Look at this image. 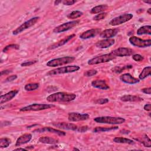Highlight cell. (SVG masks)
<instances>
[{
  "label": "cell",
  "instance_id": "cell-32",
  "mask_svg": "<svg viewBox=\"0 0 151 151\" xmlns=\"http://www.w3.org/2000/svg\"><path fill=\"white\" fill-rule=\"evenodd\" d=\"M132 67H133V66L132 65H125V66H123V67L116 66V67H114V68H112L111 71L114 73L119 74V73H122L123 70H124L126 69H129Z\"/></svg>",
  "mask_w": 151,
  "mask_h": 151
},
{
  "label": "cell",
  "instance_id": "cell-47",
  "mask_svg": "<svg viewBox=\"0 0 151 151\" xmlns=\"http://www.w3.org/2000/svg\"><path fill=\"white\" fill-rule=\"evenodd\" d=\"M4 124H3L1 127H4V126H8L9 124H11V122H9V121H5L4 122Z\"/></svg>",
  "mask_w": 151,
  "mask_h": 151
},
{
  "label": "cell",
  "instance_id": "cell-24",
  "mask_svg": "<svg viewBox=\"0 0 151 151\" xmlns=\"http://www.w3.org/2000/svg\"><path fill=\"white\" fill-rule=\"evenodd\" d=\"M39 142L44 144H50V145H55L58 142V140L53 137L42 136L39 138Z\"/></svg>",
  "mask_w": 151,
  "mask_h": 151
},
{
  "label": "cell",
  "instance_id": "cell-2",
  "mask_svg": "<svg viewBox=\"0 0 151 151\" xmlns=\"http://www.w3.org/2000/svg\"><path fill=\"white\" fill-rule=\"evenodd\" d=\"M94 120L98 123L109 124H120L123 123L126 120L121 117H112V116H101L97 117L94 119Z\"/></svg>",
  "mask_w": 151,
  "mask_h": 151
},
{
  "label": "cell",
  "instance_id": "cell-48",
  "mask_svg": "<svg viewBox=\"0 0 151 151\" xmlns=\"http://www.w3.org/2000/svg\"><path fill=\"white\" fill-rule=\"evenodd\" d=\"M14 150H27V149H26L25 148H21V147H19V148L15 149Z\"/></svg>",
  "mask_w": 151,
  "mask_h": 151
},
{
  "label": "cell",
  "instance_id": "cell-11",
  "mask_svg": "<svg viewBox=\"0 0 151 151\" xmlns=\"http://www.w3.org/2000/svg\"><path fill=\"white\" fill-rule=\"evenodd\" d=\"M111 53L115 57H126L133 55L134 51L133 50L129 48L120 47L112 51Z\"/></svg>",
  "mask_w": 151,
  "mask_h": 151
},
{
  "label": "cell",
  "instance_id": "cell-33",
  "mask_svg": "<svg viewBox=\"0 0 151 151\" xmlns=\"http://www.w3.org/2000/svg\"><path fill=\"white\" fill-rule=\"evenodd\" d=\"M38 87H39L38 83H29V84H27L25 86L24 89L27 91H31L38 88Z\"/></svg>",
  "mask_w": 151,
  "mask_h": 151
},
{
  "label": "cell",
  "instance_id": "cell-14",
  "mask_svg": "<svg viewBox=\"0 0 151 151\" xmlns=\"http://www.w3.org/2000/svg\"><path fill=\"white\" fill-rule=\"evenodd\" d=\"M101 32L100 28H92L86 31L80 35V38L83 40H87L94 37Z\"/></svg>",
  "mask_w": 151,
  "mask_h": 151
},
{
  "label": "cell",
  "instance_id": "cell-37",
  "mask_svg": "<svg viewBox=\"0 0 151 151\" xmlns=\"http://www.w3.org/2000/svg\"><path fill=\"white\" fill-rule=\"evenodd\" d=\"M97 73V71L94 69H91V70H89L86 71V72H84V75L86 77H91L93 76L96 75Z\"/></svg>",
  "mask_w": 151,
  "mask_h": 151
},
{
  "label": "cell",
  "instance_id": "cell-36",
  "mask_svg": "<svg viewBox=\"0 0 151 151\" xmlns=\"http://www.w3.org/2000/svg\"><path fill=\"white\" fill-rule=\"evenodd\" d=\"M106 16H107L106 12H102V13L97 14L95 17H94L93 19L95 21H100V20L104 19Z\"/></svg>",
  "mask_w": 151,
  "mask_h": 151
},
{
  "label": "cell",
  "instance_id": "cell-22",
  "mask_svg": "<svg viewBox=\"0 0 151 151\" xmlns=\"http://www.w3.org/2000/svg\"><path fill=\"white\" fill-rule=\"evenodd\" d=\"M91 84L93 87L99 88L100 90H106L110 88V87L104 80H96L93 81Z\"/></svg>",
  "mask_w": 151,
  "mask_h": 151
},
{
  "label": "cell",
  "instance_id": "cell-26",
  "mask_svg": "<svg viewBox=\"0 0 151 151\" xmlns=\"http://www.w3.org/2000/svg\"><path fill=\"white\" fill-rule=\"evenodd\" d=\"M137 34L143 35V34H151V26L150 25H144L140 27L137 31Z\"/></svg>",
  "mask_w": 151,
  "mask_h": 151
},
{
  "label": "cell",
  "instance_id": "cell-35",
  "mask_svg": "<svg viewBox=\"0 0 151 151\" xmlns=\"http://www.w3.org/2000/svg\"><path fill=\"white\" fill-rule=\"evenodd\" d=\"M19 48V45L18 44H10L8 45H6V47H5L3 50L2 51L4 52H6L7 51H8L10 50H18Z\"/></svg>",
  "mask_w": 151,
  "mask_h": 151
},
{
  "label": "cell",
  "instance_id": "cell-3",
  "mask_svg": "<svg viewBox=\"0 0 151 151\" xmlns=\"http://www.w3.org/2000/svg\"><path fill=\"white\" fill-rule=\"evenodd\" d=\"M80 67L79 66L76 65L64 66V67H58L55 69L50 70L47 73V74L48 76H55V75H58L61 74L70 73L77 71L78 70H80Z\"/></svg>",
  "mask_w": 151,
  "mask_h": 151
},
{
  "label": "cell",
  "instance_id": "cell-43",
  "mask_svg": "<svg viewBox=\"0 0 151 151\" xmlns=\"http://www.w3.org/2000/svg\"><path fill=\"white\" fill-rule=\"evenodd\" d=\"M88 127L87 126H83L81 127H78L77 132H80V133H84V132H86L88 130Z\"/></svg>",
  "mask_w": 151,
  "mask_h": 151
},
{
  "label": "cell",
  "instance_id": "cell-4",
  "mask_svg": "<svg viewBox=\"0 0 151 151\" xmlns=\"http://www.w3.org/2000/svg\"><path fill=\"white\" fill-rule=\"evenodd\" d=\"M75 60V58L74 57L67 56L63 57L58 58H54L50 60L46 64L47 66L55 67L58 66H61L68 63H71Z\"/></svg>",
  "mask_w": 151,
  "mask_h": 151
},
{
  "label": "cell",
  "instance_id": "cell-23",
  "mask_svg": "<svg viewBox=\"0 0 151 151\" xmlns=\"http://www.w3.org/2000/svg\"><path fill=\"white\" fill-rule=\"evenodd\" d=\"M120 99L122 101L127 102H139L143 101V99L137 96L134 95H124L120 97Z\"/></svg>",
  "mask_w": 151,
  "mask_h": 151
},
{
  "label": "cell",
  "instance_id": "cell-20",
  "mask_svg": "<svg viewBox=\"0 0 151 151\" xmlns=\"http://www.w3.org/2000/svg\"><path fill=\"white\" fill-rule=\"evenodd\" d=\"M76 36V35L74 34H71V35H70L66 37H65L64 38L62 39L61 40L53 44L52 45L49 46V47L48 48V50H51V49H54V48H58L59 47H61V46H63L64 45V44H65L67 42H68L70 40H71L73 38H74V37Z\"/></svg>",
  "mask_w": 151,
  "mask_h": 151
},
{
  "label": "cell",
  "instance_id": "cell-41",
  "mask_svg": "<svg viewBox=\"0 0 151 151\" xmlns=\"http://www.w3.org/2000/svg\"><path fill=\"white\" fill-rule=\"evenodd\" d=\"M76 2H77V1L76 0H64V1H62V3L64 5H72L73 4H74Z\"/></svg>",
  "mask_w": 151,
  "mask_h": 151
},
{
  "label": "cell",
  "instance_id": "cell-27",
  "mask_svg": "<svg viewBox=\"0 0 151 151\" xmlns=\"http://www.w3.org/2000/svg\"><path fill=\"white\" fill-rule=\"evenodd\" d=\"M113 142L117 143H126L129 145H133L134 143V142L130 139L121 137H116L113 139Z\"/></svg>",
  "mask_w": 151,
  "mask_h": 151
},
{
  "label": "cell",
  "instance_id": "cell-15",
  "mask_svg": "<svg viewBox=\"0 0 151 151\" xmlns=\"http://www.w3.org/2000/svg\"><path fill=\"white\" fill-rule=\"evenodd\" d=\"M120 79L122 81L130 84H134L138 83L140 81V80L133 77L129 73H124L122 74L120 76Z\"/></svg>",
  "mask_w": 151,
  "mask_h": 151
},
{
  "label": "cell",
  "instance_id": "cell-42",
  "mask_svg": "<svg viewBox=\"0 0 151 151\" xmlns=\"http://www.w3.org/2000/svg\"><path fill=\"white\" fill-rule=\"evenodd\" d=\"M17 78V75H12V76H8L5 80V82H10L12 81L13 80H15V79Z\"/></svg>",
  "mask_w": 151,
  "mask_h": 151
},
{
  "label": "cell",
  "instance_id": "cell-40",
  "mask_svg": "<svg viewBox=\"0 0 151 151\" xmlns=\"http://www.w3.org/2000/svg\"><path fill=\"white\" fill-rule=\"evenodd\" d=\"M95 102H96V103L99 104H104L109 102V99L107 98L99 99H97Z\"/></svg>",
  "mask_w": 151,
  "mask_h": 151
},
{
  "label": "cell",
  "instance_id": "cell-39",
  "mask_svg": "<svg viewBox=\"0 0 151 151\" xmlns=\"http://www.w3.org/2000/svg\"><path fill=\"white\" fill-rule=\"evenodd\" d=\"M37 62V60L35 61H25L24 63H22L21 64V65L22 67H28V66H31L33 64H34L35 63H36Z\"/></svg>",
  "mask_w": 151,
  "mask_h": 151
},
{
  "label": "cell",
  "instance_id": "cell-10",
  "mask_svg": "<svg viewBox=\"0 0 151 151\" xmlns=\"http://www.w3.org/2000/svg\"><path fill=\"white\" fill-rule=\"evenodd\" d=\"M78 23H79L78 20H74V21H71L63 23V24L57 26V27H55L53 29V32L60 33V32H63L68 31V30L73 28V27H76V25H77L78 24Z\"/></svg>",
  "mask_w": 151,
  "mask_h": 151
},
{
  "label": "cell",
  "instance_id": "cell-34",
  "mask_svg": "<svg viewBox=\"0 0 151 151\" xmlns=\"http://www.w3.org/2000/svg\"><path fill=\"white\" fill-rule=\"evenodd\" d=\"M11 143V140L9 138L4 137L1 138L0 139V147L1 148H5L9 146V145Z\"/></svg>",
  "mask_w": 151,
  "mask_h": 151
},
{
  "label": "cell",
  "instance_id": "cell-44",
  "mask_svg": "<svg viewBox=\"0 0 151 151\" xmlns=\"http://www.w3.org/2000/svg\"><path fill=\"white\" fill-rule=\"evenodd\" d=\"M141 91L145 93V94H151V87H147V88H143L141 90Z\"/></svg>",
  "mask_w": 151,
  "mask_h": 151
},
{
  "label": "cell",
  "instance_id": "cell-19",
  "mask_svg": "<svg viewBox=\"0 0 151 151\" xmlns=\"http://www.w3.org/2000/svg\"><path fill=\"white\" fill-rule=\"evenodd\" d=\"M18 93V90H11L4 95H1L0 97V103L2 104L6 102L11 100Z\"/></svg>",
  "mask_w": 151,
  "mask_h": 151
},
{
  "label": "cell",
  "instance_id": "cell-17",
  "mask_svg": "<svg viewBox=\"0 0 151 151\" xmlns=\"http://www.w3.org/2000/svg\"><path fill=\"white\" fill-rule=\"evenodd\" d=\"M115 43V40L114 38H109V39H103L99 41L96 42V46L99 48H107Z\"/></svg>",
  "mask_w": 151,
  "mask_h": 151
},
{
  "label": "cell",
  "instance_id": "cell-21",
  "mask_svg": "<svg viewBox=\"0 0 151 151\" xmlns=\"http://www.w3.org/2000/svg\"><path fill=\"white\" fill-rule=\"evenodd\" d=\"M32 139V134L30 133H25L20 136L17 140L15 146H20L29 142Z\"/></svg>",
  "mask_w": 151,
  "mask_h": 151
},
{
  "label": "cell",
  "instance_id": "cell-50",
  "mask_svg": "<svg viewBox=\"0 0 151 151\" xmlns=\"http://www.w3.org/2000/svg\"><path fill=\"white\" fill-rule=\"evenodd\" d=\"M120 132H124V130H121ZM125 132H126V133H125L126 134H128V133H130V131L129 130H125ZM121 133H124V132H120Z\"/></svg>",
  "mask_w": 151,
  "mask_h": 151
},
{
  "label": "cell",
  "instance_id": "cell-51",
  "mask_svg": "<svg viewBox=\"0 0 151 151\" xmlns=\"http://www.w3.org/2000/svg\"><path fill=\"white\" fill-rule=\"evenodd\" d=\"M25 149H26L27 150H29V149H34V146H30L29 147H26Z\"/></svg>",
  "mask_w": 151,
  "mask_h": 151
},
{
  "label": "cell",
  "instance_id": "cell-13",
  "mask_svg": "<svg viewBox=\"0 0 151 151\" xmlns=\"http://www.w3.org/2000/svg\"><path fill=\"white\" fill-rule=\"evenodd\" d=\"M52 125L55 127L64 129V130H73L76 131L78 129V126L73 123H65V122H59V123H53Z\"/></svg>",
  "mask_w": 151,
  "mask_h": 151
},
{
  "label": "cell",
  "instance_id": "cell-25",
  "mask_svg": "<svg viewBox=\"0 0 151 151\" xmlns=\"http://www.w3.org/2000/svg\"><path fill=\"white\" fill-rule=\"evenodd\" d=\"M150 73H151V67L150 66L146 67L142 70V72L139 74V79L143 80L146 77H147L148 76H150Z\"/></svg>",
  "mask_w": 151,
  "mask_h": 151
},
{
  "label": "cell",
  "instance_id": "cell-54",
  "mask_svg": "<svg viewBox=\"0 0 151 151\" xmlns=\"http://www.w3.org/2000/svg\"><path fill=\"white\" fill-rule=\"evenodd\" d=\"M80 150L78 149H77V148H76V147H74V148H73V150Z\"/></svg>",
  "mask_w": 151,
  "mask_h": 151
},
{
  "label": "cell",
  "instance_id": "cell-7",
  "mask_svg": "<svg viewBox=\"0 0 151 151\" xmlns=\"http://www.w3.org/2000/svg\"><path fill=\"white\" fill-rule=\"evenodd\" d=\"M39 19H40L39 17H33V18L29 19V20L24 22L19 27H18V28H17L15 30H14L12 31V34L16 35L20 34L21 32L24 31V30L34 25L37 23V22L39 20Z\"/></svg>",
  "mask_w": 151,
  "mask_h": 151
},
{
  "label": "cell",
  "instance_id": "cell-52",
  "mask_svg": "<svg viewBox=\"0 0 151 151\" xmlns=\"http://www.w3.org/2000/svg\"><path fill=\"white\" fill-rule=\"evenodd\" d=\"M147 12L149 15H150V14H151V8H149V9H147Z\"/></svg>",
  "mask_w": 151,
  "mask_h": 151
},
{
  "label": "cell",
  "instance_id": "cell-12",
  "mask_svg": "<svg viewBox=\"0 0 151 151\" xmlns=\"http://www.w3.org/2000/svg\"><path fill=\"white\" fill-rule=\"evenodd\" d=\"M90 116L87 113L81 114L77 112H71L68 114V120L70 122H79L87 120Z\"/></svg>",
  "mask_w": 151,
  "mask_h": 151
},
{
  "label": "cell",
  "instance_id": "cell-5",
  "mask_svg": "<svg viewBox=\"0 0 151 151\" xmlns=\"http://www.w3.org/2000/svg\"><path fill=\"white\" fill-rule=\"evenodd\" d=\"M115 58H116V57L110 52L109 54H106L96 56L93 58L89 60L87 62V64L88 65H96L98 64L109 62Z\"/></svg>",
  "mask_w": 151,
  "mask_h": 151
},
{
  "label": "cell",
  "instance_id": "cell-31",
  "mask_svg": "<svg viewBox=\"0 0 151 151\" xmlns=\"http://www.w3.org/2000/svg\"><path fill=\"white\" fill-rule=\"evenodd\" d=\"M83 15V12L80 11H73L67 15V18L69 19H76Z\"/></svg>",
  "mask_w": 151,
  "mask_h": 151
},
{
  "label": "cell",
  "instance_id": "cell-38",
  "mask_svg": "<svg viewBox=\"0 0 151 151\" xmlns=\"http://www.w3.org/2000/svg\"><path fill=\"white\" fill-rule=\"evenodd\" d=\"M132 58L135 61H138V62H140V61H142L144 59V57L139 54H133L132 55Z\"/></svg>",
  "mask_w": 151,
  "mask_h": 151
},
{
  "label": "cell",
  "instance_id": "cell-49",
  "mask_svg": "<svg viewBox=\"0 0 151 151\" xmlns=\"http://www.w3.org/2000/svg\"><path fill=\"white\" fill-rule=\"evenodd\" d=\"M62 1H54V5H58L60 3H61Z\"/></svg>",
  "mask_w": 151,
  "mask_h": 151
},
{
  "label": "cell",
  "instance_id": "cell-9",
  "mask_svg": "<svg viewBox=\"0 0 151 151\" xmlns=\"http://www.w3.org/2000/svg\"><path fill=\"white\" fill-rule=\"evenodd\" d=\"M133 17V15L132 14H124L113 18L110 21L109 24L111 26H117L130 21Z\"/></svg>",
  "mask_w": 151,
  "mask_h": 151
},
{
  "label": "cell",
  "instance_id": "cell-8",
  "mask_svg": "<svg viewBox=\"0 0 151 151\" xmlns=\"http://www.w3.org/2000/svg\"><path fill=\"white\" fill-rule=\"evenodd\" d=\"M129 41L132 45L139 48H145L150 47L151 45L150 39L142 40L139 37L132 36L129 38Z\"/></svg>",
  "mask_w": 151,
  "mask_h": 151
},
{
  "label": "cell",
  "instance_id": "cell-53",
  "mask_svg": "<svg viewBox=\"0 0 151 151\" xmlns=\"http://www.w3.org/2000/svg\"><path fill=\"white\" fill-rule=\"evenodd\" d=\"M146 4H151V1H143Z\"/></svg>",
  "mask_w": 151,
  "mask_h": 151
},
{
  "label": "cell",
  "instance_id": "cell-30",
  "mask_svg": "<svg viewBox=\"0 0 151 151\" xmlns=\"http://www.w3.org/2000/svg\"><path fill=\"white\" fill-rule=\"evenodd\" d=\"M136 140L141 142L144 145V146H145V147H151L150 139L147 136V134H144V136L142 137L141 140L137 139H136Z\"/></svg>",
  "mask_w": 151,
  "mask_h": 151
},
{
  "label": "cell",
  "instance_id": "cell-28",
  "mask_svg": "<svg viewBox=\"0 0 151 151\" xmlns=\"http://www.w3.org/2000/svg\"><path fill=\"white\" fill-rule=\"evenodd\" d=\"M108 6L107 5H97L94 7H93V8H91V9L90 10V12L91 14H98V13H100L102 12H104V11H106L107 9Z\"/></svg>",
  "mask_w": 151,
  "mask_h": 151
},
{
  "label": "cell",
  "instance_id": "cell-45",
  "mask_svg": "<svg viewBox=\"0 0 151 151\" xmlns=\"http://www.w3.org/2000/svg\"><path fill=\"white\" fill-rule=\"evenodd\" d=\"M144 110L150 111L151 110V105L150 104H146L144 106Z\"/></svg>",
  "mask_w": 151,
  "mask_h": 151
},
{
  "label": "cell",
  "instance_id": "cell-1",
  "mask_svg": "<svg viewBox=\"0 0 151 151\" xmlns=\"http://www.w3.org/2000/svg\"><path fill=\"white\" fill-rule=\"evenodd\" d=\"M76 98V95L74 93L67 92H57L49 95L47 97V100L51 103L54 102H70L73 101Z\"/></svg>",
  "mask_w": 151,
  "mask_h": 151
},
{
  "label": "cell",
  "instance_id": "cell-6",
  "mask_svg": "<svg viewBox=\"0 0 151 151\" xmlns=\"http://www.w3.org/2000/svg\"><path fill=\"white\" fill-rule=\"evenodd\" d=\"M55 106L51 104H39V103H34L29 104L28 106H25L20 109L21 111H41L43 110L49 109L51 108L54 107Z\"/></svg>",
  "mask_w": 151,
  "mask_h": 151
},
{
  "label": "cell",
  "instance_id": "cell-46",
  "mask_svg": "<svg viewBox=\"0 0 151 151\" xmlns=\"http://www.w3.org/2000/svg\"><path fill=\"white\" fill-rule=\"evenodd\" d=\"M11 71L9 70H4V71H1V76H3L4 74H7L9 73H11Z\"/></svg>",
  "mask_w": 151,
  "mask_h": 151
},
{
  "label": "cell",
  "instance_id": "cell-29",
  "mask_svg": "<svg viewBox=\"0 0 151 151\" xmlns=\"http://www.w3.org/2000/svg\"><path fill=\"white\" fill-rule=\"evenodd\" d=\"M119 127L114 126V127H95L93 132L94 133H99V132H105L107 131H110L113 130L118 129Z\"/></svg>",
  "mask_w": 151,
  "mask_h": 151
},
{
  "label": "cell",
  "instance_id": "cell-16",
  "mask_svg": "<svg viewBox=\"0 0 151 151\" xmlns=\"http://www.w3.org/2000/svg\"><path fill=\"white\" fill-rule=\"evenodd\" d=\"M119 31L118 28L106 29L100 33V37L105 39L111 38L116 36Z\"/></svg>",
  "mask_w": 151,
  "mask_h": 151
},
{
  "label": "cell",
  "instance_id": "cell-18",
  "mask_svg": "<svg viewBox=\"0 0 151 151\" xmlns=\"http://www.w3.org/2000/svg\"><path fill=\"white\" fill-rule=\"evenodd\" d=\"M34 132H39V133H42V132H50V133H54L56 134L58 136H64L65 135V133L64 132H63L61 130H60L58 129H56L51 127H44L42 128H40L38 129H36L35 130H34Z\"/></svg>",
  "mask_w": 151,
  "mask_h": 151
}]
</instances>
